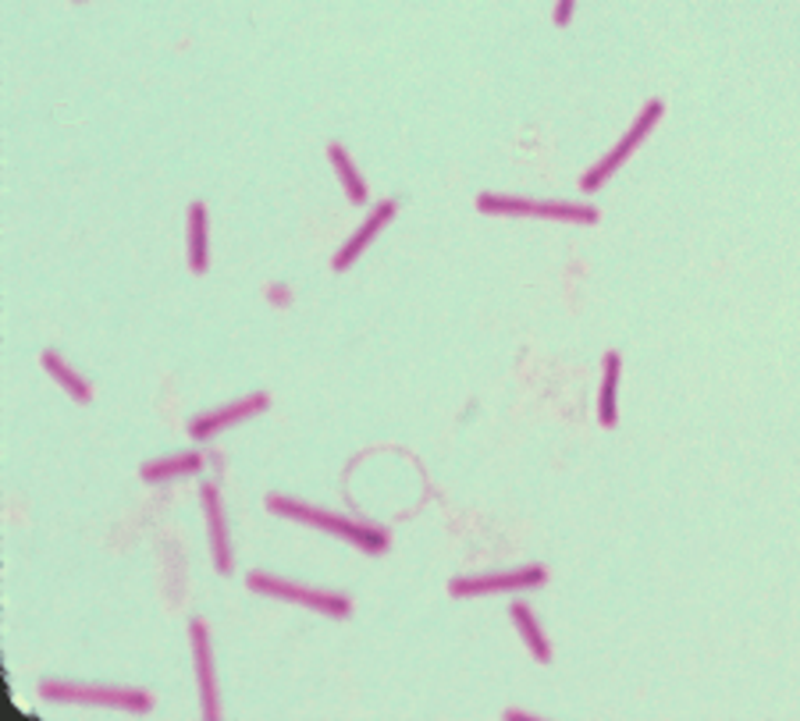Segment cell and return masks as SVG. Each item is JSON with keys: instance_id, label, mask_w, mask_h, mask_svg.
Masks as SVG:
<instances>
[{"instance_id": "obj_17", "label": "cell", "mask_w": 800, "mask_h": 721, "mask_svg": "<svg viewBox=\"0 0 800 721\" xmlns=\"http://www.w3.org/2000/svg\"><path fill=\"white\" fill-rule=\"evenodd\" d=\"M573 11H577V0H559V4H555V26H569Z\"/></svg>"}, {"instance_id": "obj_9", "label": "cell", "mask_w": 800, "mask_h": 721, "mask_svg": "<svg viewBox=\"0 0 800 721\" xmlns=\"http://www.w3.org/2000/svg\"><path fill=\"white\" fill-rule=\"evenodd\" d=\"M200 501L206 512V530H211V551H214V566L217 572H232V540H229V526H224V508H221V495L214 484L200 487Z\"/></svg>"}, {"instance_id": "obj_2", "label": "cell", "mask_w": 800, "mask_h": 721, "mask_svg": "<svg viewBox=\"0 0 800 721\" xmlns=\"http://www.w3.org/2000/svg\"><path fill=\"white\" fill-rule=\"evenodd\" d=\"M43 700H61V703H97V708H114V711H132L146 714L153 708V697L143 690H121V686H82V682H64V679H43L40 682Z\"/></svg>"}, {"instance_id": "obj_11", "label": "cell", "mask_w": 800, "mask_h": 721, "mask_svg": "<svg viewBox=\"0 0 800 721\" xmlns=\"http://www.w3.org/2000/svg\"><path fill=\"white\" fill-rule=\"evenodd\" d=\"M509 619H513V626L519 629V637H524V643H527L530 654H534L537 661H541V664H551V643H548V637L541 632V626H537L530 605L513 601V605H509Z\"/></svg>"}, {"instance_id": "obj_6", "label": "cell", "mask_w": 800, "mask_h": 721, "mask_svg": "<svg viewBox=\"0 0 800 721\" xmlns=\"http://www.w3.org/2000/svg\"><path fill=\"white\" fill-rule=\"evenodd\" d=\"M548 579L545 566H524L513 572H495V576H469V579H452L448 593L452 597H484V593H509V590H534Z\"/></svg>"}, {"instance_id": "obj_3", "label": "cell", "mask_w": 800, "mask_h": 721, "mask_svg": "<svg viewBox=\"0 0 800 721\" xmlns=\"http://www.w3.org/2000/svg\"><path fill=\"white\" fill-rule=\"evenodd\" d=\"M477 210L480 214H495V217H545V221H566V224H598L595 206L541 203V200H527V196H498V192H480Z\"/></svg>"}, {"instance_id": "obj_15", "label": "cell", "mask_w": 800, "mask_h": 721, "mask_svg": "<svg viewBox=\"0 0 800 721\" xmlns=\"http://www.w3.org/2000/svg\"><path fill=\"white\" fill-rule=\"evenodd\" d=\"M619 352H605V377H601V395H598V419L605 427H616V388H619Z\"/></svg>"}, {"instance_id": "obj_10", "label": "cell", "mask_w": 800, "mask_h": 721, "mask_svg": "<svg viewBox=\"0 0 800 721\" xmlns=\"http://www.w3.org/2000/svg\"><path fill=\"white\" fill-rule=\"evenodd\" d=\"M395 217V200H385V203H377L374 210H371V217L367 221H363L360 227H356V235L350 238V242H345L342 245V250H338V256H335V271H350V263L363 253V250H367V245L377 238V232H381V227H385L388 221Z\"/></svg>"}, {"instance_id": "obj_1", "label": "cell", "mask_w": 800, "mask_h": 721, "mask_svg": "<svg viewBox=\"0 0 800 721\" xmlns=\"http://www.w3.org/2000/svg\"><path fill=\"white\" fill-rule=\"evenodd\" d=\"M267 508L274 516H285L292 522H306V526H317V530H327L342 540L356 544L360 551L367 555H381L388 548V534L385 530H374V526H360V522H350L335 512H324V508H313L306 501H292V498H282V495H271L267 498Z\"/></svg>"}, {"instance_id": "obj_5", "label": "cell", "mask_w": 800, "mask_h": 721, "mask_svg": "<svg viewBox=\"0 0 800 721\" xmlns=\"http://www.w3.org/2000/svg\"><path fill=\"white\" fill-rule=\"evenodd\" d=\"M662 114H666V103L662 100H651L645 111H640V118L634 121V129L626 132L619 143H616V150L608 153V156H601V161L590 167V171H584V179H580V189L584 192H598L601 185H605V179H612V174L622 167V161L626 156H630L640 143H645V135L658 125V121H662Z\"/></svg>"}, {"instance_id": "obj_8", "label": "cell", "mask_w": 800, "mask_h": 721, "mask_svg": "<svg viewBox=\"0 0 800 721\" xmlns=\"http://www.w3.org/2000/svg\"><path fill=\"white\" fill-rule=\"evenodd\" d=\"M267 406H271V395H267V392H253V395H246V398L232 402V406L196 416L193 424H189V437H196V441H206V437L229 430L232 424H239V419H246V416H253V413H264Z\"/></svg>"}, {"instance_id": "obj_4", "label": "cell", "mask_w": 800, "mask_h": 721, "mask_svg": "<svg viewBox=\"0 0 800 721\" xmlns=\"http://www.w3.org/2000/svg\"><path fill=\"white\" fill-rule=\"evenodd\" d=\"M250 590L264 593V597H277V601H292L300 608H310V611H321V615H332V619H350L353 611V601L342 593H327V590H310V587H295L288 579H277V576H267V572H250Z\"/></svg>"}, {"instance_id": "obj_16", "label": "cell", "mask_w": 800, "mask_h": 721, "mask_svg": "<svg viewBox=\"0 0 800 721\" xmlns=\"http://www.w3.org/2000/svg\"><path fill=\"white\" fill-rule=\"evenodd\" d=\"M327 153H332V164L338 171V179H342V189H345V196H350V203H367V182L360 179V171L356 164L350 161V153H345V146L332 143L327 146Z\"/></svg>"}, {"instance_id": "obj_13", "label": "cell", "mask_w": 800, "mask_h": 721, "mask_svg": "<svg viewBox=\"0 0 800 721\" xmlns=\"http://www.w3.org/2000/svg\"><path fill=\"white\" fill-rule=\"evenodd\" d=\"M203 466V455L196 451H182V455H171V459H156V463H146L139 469V477L146 484H164L171 477H185V473H196Z\"/></svg>"}, {"instance_id": "obj_7", "label": "cell", "mask_w": 800, "mask_h": 721, "mask_svg": "<svg viewBox=\"0 0 800 721\" xmlns=\"http://www.w3.org/2000/svg\"><path fill=\"white\" fill-rule=\"evenodd\" d=\"M189 637H193V658H196L203 718L217 721L221 718V703H217V679H214V654H211V629H206L203 619H193V622H189Z\"/></svg>"}, {"instance_id": "obj_14", "label": "cell", "mask_w": 800, "mask_h": 721, "mask_svg": "<svg viewBox=\"0 0 800 721\" xmlns=\"http://www.w3.org/2000/svg\"><path fill=\"white\" fill-rule=\"evenodd\" d=\"M43 370H47L50 377H54V380L61 384V388H64L68 395H72L75 402H90V398H93V388H90V384H85V380L72 370V366H68V363L58 356L54 348H47V352H43Z\"/></svg>"}, {"instance_id": "obj_12", "label": "cell", "mask_w": 800, "mask_h": 721, "mask_svg": "<svg viewBox=\"0 0 800 721\" xmlns=\"http://www.w3.org/2000/svg\"><path fill=\"white\" fill-rule=\"evenodd\" d=\"M211 227H206V206L193 203L189 206V267L203 274L211 267Z\"/></svg>"}]
</instances>
